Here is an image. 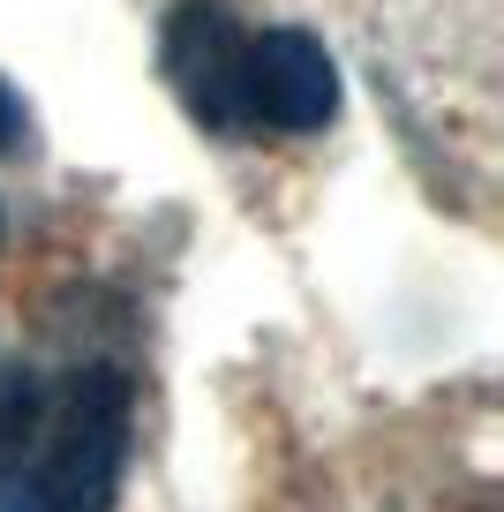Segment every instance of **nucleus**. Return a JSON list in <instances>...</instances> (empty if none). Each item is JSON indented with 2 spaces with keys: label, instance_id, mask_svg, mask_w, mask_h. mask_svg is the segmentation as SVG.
<instances>
[{
  "label": "nucleus",
  "instance_id": "2",
  "mask_svg": "<svg viewBox=\"0 0 504 512\" xmlns=\"http://www.w3.org/2000/svg\"><path fill=\"white\" fill-rule=\"evenodd\" d=\"M241 106L249 121L286 128V136H309L339 113V68H331L324 38L316 31H249V53H241Z\"/></svg>",
  "mask_w": 504,
  "mask_h": 512
},
{
  "label": "nucleus",
  "instance_id": "4",
  "mask_svg": "<svg viewBox=\"0 0 504 512\" xmlns=\"http://www.w3.org/2000/svg\"><path fill=\"white\" fill-rule=\"evenodd\" d=\"M31 384L23 392H8L0 400V512H61L46 490V475L31 467V452H23V415H31Z\"/></svg>",
  "mask_w": 504,
  "mask_h": 512
},
{
  "label": "nucleus",
  "instance_id": "3",
  "mask_svg": "<svg viewBox=\"0 0 504 512\" xmlns=\"http://www.w3.org/2000/svg\"><path fill=\"white\" fill-rule=\"evenodd\" d=\"M158 53H166V76H174L181 106H189L196 121H211V128L249 121V106H241V53H249V31H241V16L226 0H189V8H174Z\"/></svg>",
  "mask_w": 504,
  "mask_h": 512
},
{
  "label": "nucleus",
  "instance_id": "5",
  "mask_svg": "<svg viewBox=\"0 0 504 512\" xmlns=\"http://www.w3.org/2000/svg\"><path fill=\"white\" fill-rule=\"evenodd\" d=\"M23 144V98L0 83V151H16Z\"/></svg>",
  "mask_w": 504,
  "mask_h": 512
},
{
  "label": "nucleus",
  "instance_id": "6",
  "mask_svg": "<svg viewBox=\"0 0 504 512\" xmlns=\"http://www.w3.org/2000/svg\"><path fill=\"white\" fill-rule=\"evenodd\" d=\"M0 234H8V211H0Z\"/></svg>",
  "mask_w": 504,
  "mask_h": 512
},
{
  "label": "nucleus",
  "instance_id": "1",
  "mask_svg": "<svg viewBox=\"0 0 504 512\" xmlns=\"http://www.w3.org/2000/svg\"><path fill=\"white\" fill-rule=\"evenodd\" d=\"M128 377L113 369H91L61 392L53 415L31 407V467L46 475L53 505L61 512H113V490H121L128 467Z\"/></svg>",
  "mask_w": 504,
  "mask_h": 512
}]
</instances>
